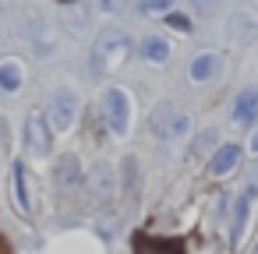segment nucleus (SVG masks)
I'll return each instance as SVG.
<instances>
[{"instance_id":"6e6552de","label":"nucleus","mask_w":258,"mask_h":254,"mask_svg":"<svg viewBox=\"0 0 258 254\" xmlns=\"http://www.w3.org/2000/svg\"><path fill=\"white\" fill-rule=\"evenodd\" d=\"M142 57L152 60V64H163V60L170 57V46H166L159 36H145V39H142Z\"/></svg>"},{"instance_id":"39448f33","label":"nucleus","mask_w":258,"mask_h":254,"mask_svg":"<svg viewBox=\"0 0 258 254\" xmlns=\"http://www.w3.org/2000/svg\"><path fill=\"white\" fill-rule=\"evenodd\" d=\"M254 113H258V89H244V92H237V99H233V120L251 124Z\"/></svg>"},{"instance_id":"20e7f679","label":"nucleus","mask_w":258,"mask_h":254,"mask_svg":"<svg viewBox=\"0 0 258 254\" xmlns=\"http://www.w3.org/2000/svg\"><path fill=\"white\" fill-rule=\"evenodd\" d=\"M96 57H99V67H117L127 57V39L117 36V32H106L96 46Z\"/></svg>"},{"instance_id":"1a4fd4ad","label":"nucleus","mask_w":258,"mask_h":254,"mask_svg":"<svg viewBox=\"0 0 258 254\" xmlns=\"http://www.w3.org/2000/svg\"><path fill=\"white\" fill-rule=\"evenodd\" d=\"M216 74V53H198L195 64H191V78L195 81H209Z\"/></svg>"},{"instance_id":"7ed1b4c3","label":"nucleus","mask_w":258,"mask_h":254,"mask_svg":"<svg viewBox=\"0 0 258 254\" xmlns=\"http://www.w3.org/2000/svg\"><path fill=\"white\" fill-rule=\"evenodd\" d=\"M50 120L43 117V113H29V120H25V145H29V152H36V155H46L50 152Z\"/></svg>"},{"instance_id":"6ab92c4d","label":"nucleus","mask_w":258,"mask_h":254,"mask_svg":"<svg viewBox=\"0 0 258 254\" xmlns=\"http://www.w3.org/2000/svg\"><path fill=\"white\" fill-rule=\"evenodd\" d=\"M254 254H258V250H254Z\"/></svg>"},{"instance_id":"423d86ee","label":"nucleus","mask_w":258,"mask_h":254,"mask_svg":"<svg viewBox=\"0 0 258 254\" xmlns=\"http://www.w3.org/2000/svg\"><path fill=\"white\" fill-rule=\"evenodd\" d=\"M237 162H240V148H237V145H223V148H219V152L209 159V173L223 177V173H230Z\"/></svg>"},{"instance_id":"4468645a","label":"nucleus","mask_w":258,"mask_h":254,"mask_svg":"<svg viewBox=\"0 0 258 254\" xmlns=\"http://www.w3.org/2000/svg\"><path fill=\"white\" fill-rule=\"evenodd\" d=\"M75 177H78V173H75V159H71V155H68V159H60V180H64V184H71Z\"/></svg>"},{"instance_id":"0eeeda50","label":"nucleus","mask_w":258,"mask_h":254,"mask_svg":"<svg viewBox=\"0 0 258 254\" xmlns=\"http://www.w3.org/2000/svg\"><path fill=\"white\" fill-rule=\"evenodd\" d=\"M135 247H138V254H163V250H170V254H184V247H180L177 240H149V236H138Z\"/></svg>"},{"instance_id":"2eb2a0df","label":"nucleus","mask_w":258,"mask_h":254,"mask_svg":"<svg viewBox=\"0 0 258 254\" xmlns=\"http://www.w3.org/2000/svg\"><path fill=\"white\" fill-rule=\"evenodd\" d=\"M166 25H170V29H177V32H191V22H187L184 15H170V18H166Z\"/></svg>"},{"instance_id":"f8f14e48","label":"nucleus","mask_w":258,"mask_h":254,"mask_svg":"<svg viewBox=\"0 0 258 254\" xmlns=\"http://www.w3.org/2000/svg\"><path fill=\"white\" fill-rule=\"evenodd\" d=\"M251 198H254V194H244V198H240V208H237V219H233V240H237V236L244 233V219H247V208H251Z\"/></svg>"},{"instance_id":"a211bd4d","label":"nucleus","mask_w":258,"mask_h":254,"mask_svg":"<svg viewBox=\"0 0 258 254\" xmlns=\"http://www.w3.org/2000/svg\"><path fill=\"white\" fill-rule=\"evenodd\" d=\"M60 4H71V0H60Z\"/></svg>"},{"instance_id":"f03ea898","label":"nucleus","mask_w":258,"mask_h":254,"mask_svg":"<svg viewBox=\"0 0 258 254\" xmlns=\"http://www.w3.org/2000/svg\"><path fill=\"white\" fill-rule=\"evenodd\" d=\"M75 113H78L75 92L60 89V92L53 96V103H50V127H53V131H68V127L75 124Z\"/></svg>"},{"instance_id":"f257e3e1","label":"nucleus","mask_w":258,"mask_h":254,"mask_svg":"<svg viewBox=\"0 0 258 254\" xmlns=\"http://www.w3.org/2000/svg\"><path fill=\"white\" fill-rule=\"evenodd\" d=\"M103 120L110 124L113 134H124L127 131V96L120 89H110L103 96Z\"/></svg>"},{"instance_id":"9b49d317","label":"nucleus","mask_w":258,"mask_h":254,"mask_svg":"<svg viewBox=\"0 0 258 254\" xmlns=\"http://www.w3.org/2000/svg\"><path fill=\"white\" fill-rule=\"evenodd\" d=\"M15 194H18V208L29 212V187H25V166H15Z\"/></svg>"},{"instance_id":"9d476101","label":"nucleus","mask_w":258,"mask_h":254,"mask_svg":"<svg viewBox=\"0 0 258 254\" xmlns=\"http://www.w3.org/2000/svg\"><path fill=\"white\" fill-rule=\"evenodd\" d=\"M0 89H4V92H18L22 89V67L18 64H0Z\"/></svg>"},{"instance_id":"f3484780","label":"nucleus","mask_w":258,"mask_h":254,"mask_svg":"<svg viewBox=\"0 0 258 254\" xmlns=\"http://www.w3.org/2000/svg\"><path fill=\"white\" fill-rule=\"evenodd\" d=\"M0 254H11V243L8 240H0Z\"/></svg>"},{"instance_id":"dca6fc26","label":"nucleus","mask_w":258,"mask_h":254,"mask_svg":"<svg viewBox=\"0 0 258 254\" xmlns=\"http://www.w3.org/2000/svg\"><path fill=\"white\" fill-rule=\"evenodd\" d=\"M251 152L258 155V127H254V134H251Z\"/></svg>"},{"instance_id":"ddd939ff","label":"nucleus","mask_w":258,"mask_h":254,"mask_svg":"<svg viewBox=\"0 0 258 254\" xmlns=\"http://www.w3.org/2000/svg\"><path fill=\"white\" fill-rule=\"evenodd\" d=\"M170 4L173 0H142V11L145 15H163V11H170Z\"/></svg>"}]
</instances>
